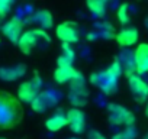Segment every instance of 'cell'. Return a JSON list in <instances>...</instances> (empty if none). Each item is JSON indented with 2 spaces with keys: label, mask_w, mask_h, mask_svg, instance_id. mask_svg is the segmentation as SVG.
<instances>
[{
  "label": "cell",
  "mask_w": 148,
  "mask_h": 139,
  "mask_svg": "<svg viewBox=\"0 0 148 139\" xmlns=\"http://www.w3.org/2000/svg\"><path fill=\"white\" fill-rule=\"evenodd\" d=\"M70 139H77V138H70Z\"/></svg>",
  "instance_id": "27"
},
{
  "label": "cell",
  "mask_w": 148,
  "mask_h": 139,
  "mask_svg": "<svg viewBox=\"0 0 148 139\" xmlns=\"http://www.w3.org/2000/svg\"><path fill=\"white\" fill-rule=\"evenodd\" d=\"M0 139H5V138H0Z\"/></svg>",
  "instance_id": "28"
},
{
  "label": "cell",
  "mask_w": 148,
  "mask_h": 139,
  "mask_svg": "<svg viewBox=\"0 0 148 139\" xmlns=\"http://www.w3.org/2000/svg\"><path fill=\"white\" fill-rule=\"evenodd\" d=\"M76 59V52L68 44H62V52L57 59V67H71Z\"/></svg>",
  "instance_id": "17"
},
{
  "label": "cell",
  "mask_w": 148,
  "mask_h": 139,
  "mask_svg": "<svg viewBox=\"0 0 148 139\" xmlns=\"http://www.w3.org/2000/svg\"><path fill=\"white\" fill-rule=\"evenodd\" d=\"M55 35L62 44H76L79 42V28L76 22H62L55 28Z\"/></svg>",
  "instance_id": "7"
},
{
  "label": "cell",
  "mask_w": 148,
  "mask_h": 139,
  "mask_svg": "<svg viewBox=\"0 0 148 139\" xmlns=\"http://www.w3.org/2000/svg\"><path fill=\"white\" fill-rule=\"evenodd\" d=\"M119 78H116L115 76H112L108 70H100V71H95L92 73L89 81L92 86L97 87L103 94L106 96H110V94H115L116 90H118V81Z\"/></svg>",
  "instance_id": "3"
},
{
  "label": "cell",
  "mask_w": 148,
  "mask_h": 139,
  "mask_svg": "<svg viewBox=\"0 0 148 139\" xmlns=\"http://www.w3.org/2000/svg\"><path fill=\"white\" fill-rule=\"evenodd\" d=\"M41 89H42V80L39 76H34L31 80L28 81H23L19 84L18 87V99L22 102V103H26V104H31L41 93Z\"/></svg>",
  "instance_id": "5"
},
{
  "label": "cell",
  "mask_w": 148,
  "mask_h": 139,
  "mask_svg": "<svg viewBox=\"0 0 148 139\" xmlns=\"http://www.w3.org/2000/svg\"><path fill=\"white\" fill-rule=\"evenodd\" d=\"M67 125L74 133H83L86 130V114L79 107H71L65 112Z\"/></svg>",
  "instance_id": "9"
},
{
  "label": "cell",
  "mask_w": 148,
  "mask_h": 139,
  "mask_svg": "<svg viewBox=\"0 0 148 139\" xmlns=\"http://www.w3.org/2000/svg\"><path fill=\"white\" fill-rule=\"evenodd\" d=\"M13 2L15 0H0V18H5L10 12Z\"/></svg>",
  "instance_id": "22"
},
{
  "label": "cell",
  "mask_w": 148,
  "mask_h": 139,
  "mask_svg": "<svg viewBox=\"0 0 148 139\" xmlns=\"http://www.w3.org/2000/svg\"><path fill=\"white\" fill-rule=\"evenodd\" d=\"M108 119L115 126H134L135 125V116L134 113L126 109L125 106L119 103H109L108 104Z\"/></svg>",
  "instance_id": "4"
},
{
  "label": "cell",
  "mask_w": 148,
  "mask_h": 139,
  "mask_svg": "<svg viewBox=\"0 0 148 139\" xmlns=\"http://www.w3.org/2000/svg\"><path fill=\"white\" fill-rule=\"evenodd\" d=\"M80 77H83V74L73 65L71 67H57L54 71V80L58 84H67V83H71Z\"/></svg>",
  "instance_id": "12"
},
{
  "label": "cell",
  "mask_w": 148,
  "mask_h": 139,
  "mask_svg": "<svg viewBox=\"0 0 148 139\" xmlns=\"http://www.w3.org/2000/svg\"><path fill=\"white\" fill-rule=\"evenodd\" d=\"M145 116L148 117V100H147V104H145Z\"/></svg>",
  "instance_id": "24"
},
{
  "label": "cell",
  "mask_w": 148,
  "mask_h": 139,
  "mask_svg": "<svg viewBox=\"0 0 148 139\" xmlns=\"http://www.w3.org/2000/svg\"><path fill=\"white\" fill-rule=\"evenodd\" d=\"M128 86L136 102L144 103L148 100V83L141 76L132 74L131 77H128Z\"/></svg>",
  "instance_id": "8"
},
{
  "label": "cell",
  "mask_w": 148,
  "mask_h": 139,
  "mask_svg": "<svg viewBox=\"0 0 148 139\" xmlns=\"http://www.w3.org/2000/svg\"><path fill=\"white\" fill-rule=\"evenodd\" d=\"M138 38H139L138 29L134 28V26H126V28H123L118 32L115 39H116L119 46L128 48V46H134L138 42Z\"/></svg>",
  "instance_id": "13"
},
{
  "label": "cell",
  "mask_w": 148,
  "mask_h": 139,
  "mask_svg": "<svg viewBox=\"0 0 148 139\" xmlns=\"http://www.w3.org/2000/svg\"><path fill=\"white\" fill-rule=\"evenodd\" d=\"M39 41H45L48 44L51 39L44 29H29V31H25L21 35V38L18 41V48L21 49L22 54L29 55L36 49Z\"/></svg>",
  "instance_id": "2"
},
{
  "label": "cell",
  "mask_w": 148,
  "mask_h": 139,
  "mask_svg": "<svg viewBox=\"0 0 148 139\" xmlns=\"http://www.w3.org/2000/svg\"><path fill=\"white\" fill-rule=\"evenodd\" d=\"M34 20L36 23H39L44 29L52 28V15L48 10H39V12H36L35 16H34Z\"/></svg>",
  "instance_id": "18"
},
{
  "label": "cell",
  "mask_w": 148,
  "mask_h": 139,
  "mask_svg": "<svg viewBox=\"0 0 148 139\" xmlns=\"http://www.w3.org/2000/svg\"><path fill=\"white\" fill-rule=\"evenodd\" d=\"M142 139H148V132H147V133H145V136H144V138H142Z\"/></svg>",
  "instance_id": "25"
},
{
  "label": "cell",
  "mask_w": 148,
  "mask_h": 139,
  "mask_svg": "<svg viewBox=\"0 0 148 139\" xmlns=\"http://www.w3.org/2000/svg\"><path fill=\"white\" fill-rule=\"evenodd\" d=\"M25 116L22 102L9 91L0 90V132L15 129Z\"/></svg>",
  "instance_id": "1"
},
{
  "label": "cell",
  "mask_w": 148,
  "mask_h": 139,
  "mask_svg": "<svg viewBox=\"0 0 148 139\" xmlns=\"http://www.w3.org/2000/svg\"><path fill=\"white\" fill-rule=\"evenodd\" d=\"M138 138V132L135 125L134 126H126L122 130H119L118 133H115L112 136V139H136Z\"/></svg>",
  "instance_id": "20"
},
{
  "label": "cell",
  "mask_w": 148,
  "mask_h": 139,
  "mask_svg": "<svg viewBox=\"0 0 148 139\" xmlns=\"http://www.w3.org/2000/svg\"><path fill=\"white\" fill-rule=\"evenodd\" d=\"M2 33L12 42L18 45V41L21 38V35L23 33V22L19 18H12L9 19L6 23H3L2 26Z\"/></svg>",
  "instance_id": "11"
},
{
  "label": "cell",
  "mask_w": 148,
  "mask_h": 139,
  "mask_svg": "<svg viewBox=\"0 0 148 139\" xmlns=\"http://www.w3.org/2000/svg\"><path fill=\"white\" fill-rule=\"evenodd\" d=\"M118 19L122 25H126L129 22V6L126 3L121 5V7L118 9Z\"/></svg>",
  "instance_id": "21"
},
{
  "label": "cell",
  "mask_w": 148,
  "mask_h": 139,
  "mask_svg": "<svg viewBox=\"0 0 148 139\" xmlns=\"http://www.w3.org/2000/svg\"><path fill=\"white\" fill-rule=\"evenodd\" d=\"M26 73V65L18 64L13 67H0V80L3 81H16L22 78Z\"/></svg>",
  "instance_id": "14"
},
{
  "label": "cell",
  "mask_w": 148,
  "mask_h": 139,
  "mask_svg": "<svg viewBox=\"0 0 148 139\" xmlns=\"http://www.w3.org/2000/svg\"><path fill=\"white\" fill-rule=\"evenodd\" d=\"M68 102L73 104V107H83L89 102V90L84 77H80L70 83V93H68Z\"/></svg>",
  "instance_id": "6"
},
{
  "label": "cell",
  "mask_w": 148,
  "mask_h": 139,
  "mask_svg": "<svg viewBox=\"0 0 148 139\" xmlns=\"http://www.w3.org/2000/svg\"><path fill=\"white\" fill-rule=\"evenodd\" d=\"M86 5L96 16H103L106 12V0H86Z\"/></svg>",
  "instance_id": "19"
},
{
  "label": "cell",
  "mask_w": 148,
  "mask_h": 139,
  "mask_svg": "<svg viewBox=\"0 0 148 139\" xmlns=\"http://www.w3.org/2000/svg\"><path fill=\"white\" fill-rule=\"evenodd\" d=\"M147 28H148V19H147Z\"/></svg>",
  "instance_id": "26"
},
{
  "label": "cell",
  "mask_w": 148,
  "mask_h": 139,
  "mask_svg": "<svg viewBox=\"0 0 148 139\" xmlns=\"http://www.w3.org/2000/svg\"><path fill=\"white\" fill-rule=\"evenodd\" d=\"M54 103H55V97H54V94L51 91H41L39 96L31 103V107L36 113H44Z\"/></svg>",
  "instance_id": "15"
},
{
  "label": "cell",
  "mask_w": 148,
  "mask_h": 139,
  "mask_svg": "<svg viewBox=\"0 0 148 139\" xmlns=\"http://www.w3.org/2000/svg\"><path fill=\"white\" fill-rule=\"evenodd\" d=\"M65 126H67V114L62 110H57L45 120V127L49 132H60Z\"/></svg>",
  "instance_id": "16"
},
{
  "label": "cell",
  "mask_w": 148,
  "mask_h": 139,
  "mask_svg": "<svg viewBox=\"0 0 148 139\" xmlns=\"http://www.w3.org/2000/svg\"><path fill=\"white\" fill-rule=\"evenodd\" d=\"M87 136H89V139H106V138L99 132V130H95V129H93V130H90Z\"/></svg>",
  "instance_id": "23"
},
{
  "label": "cell",
  "mask_w": 148,
  "mask_h": 139,
  "mask_svg": "<svg viewBox=\"0 0 148 139\" xmlns=\"http://www.w3.org/2000/svg\"><path fill=\"white\" fill-rule=\"evenodd\" d=\"M134 62L138 76L148 74V44L141 42L134 51Z\"/></svg>",
  "instance_id": "10"
}]
</instances>
